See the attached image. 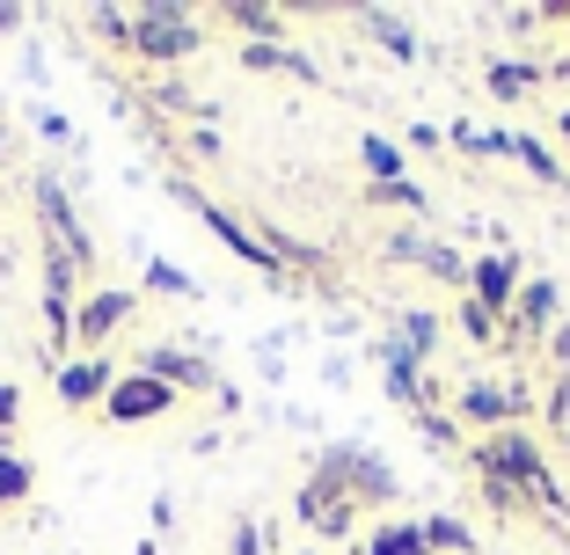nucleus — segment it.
<instances>
[{"mask_svg":"<svg viewBox=\"0 0 570 555\" xmlns=\"http://www.w3.org/2000/svg\"><path fill=\"white\" fill-rule=\"evenodd\" d=\"M139 51H154V59H184V51H198V30H190L184 8H147L139 16Z\"/></svg>","mask_w":570,"mask_h":555,"instance_id":"obj_1","label":"nucleus"},{"mask_svg":"<svg viewBox=\"0 0 570 555\" xmlns=\"http://www.w3.org/2000/svg\"><path fill=\"white\" fill-rule=\"evenodd\" d=\"M168 395H176L168 380H154V373H139V380L110 387V417H118V424H139V417H154V409H168Z\"/></svg>","mask_w":570,"mask_h":555,"instance_id":"obj_2","label":"nucleus"},{"mask_svg":"<svg viewBox=\"0 0 570 555\" xmlns=\"http://www.w3.org/2000/svg\"><path fill=\"white\" fill-rule=\"evenodd\" d=\"M301 519H307V526H322V534H344V526H352V489L315 483V489L301 497Z\"/></svg>","mask_w":570,"mask_h":555,"instance_id":"obj_3","label":"nucleus"},{"mask_svg":"<svg viewBox=\"0 0 570 555\" xmlns=\"http://www.w3.org/2000/svg\"><path fill=\"white\" fill-rule=\"evenodd\" d=\"M395 256H410V264H432V278H446V286H461V256H453V249H439V241L395 235Z\"/></svg>","mask_w":570,"mask_h":555,"instance_id":"obj_4","label":"nucleus"},{"mask_svg":"<svg viewBox=\"0 0 570 555\" xmlns=\"http://www.w3.org/2000/svg\"><path fill=\"white\" fill-rule=\"evenodd\" d=\"M125 293H102V300H88L81 307V321H73V329H81V337H110V321H125Z\"/></svg>","mask_w":570,"mask_h":555,"instance_id":"obj_5","label":"nucleus"},{"mask_svg":"<svg viewBox=\"0 0 570 555\" xmlns=\"http://www.w3.org/2000/svg\"><path fill=\"white\" fill-rule=\"evenodd\" d=\"M387 395H395V403H424V380H417V358L410 351L387 358Z\"/></svg>","mask_w":570,"mask_h":555,"instance_id":"obj_6","label":"nucleus"},{"mask_svg":"<svg viewBox=\"0 0 570 555\" xmlns=\"http://www.w3.org/2000/svg\"><path fill=\"white\" fill-rule=\"evenodd\" d=\"M475 293H483V307L512 300V264H504V256H490V264H475Z\"/></svg>","mask_w":570,"mask_h":555,"instance_id":"obj_7","label":"nucleus"},{"mask_svg":"<svg viewBox=\"0 0 570 555\" xmlns=\"http://www.w3.org/2000/svg\"><path fill=\"white\" fill-rule=\"evenodd\" d=\"M504 153H520V161H527V169L541 176V184H563V169H556V153L541 147V139H527V132H520V139H512V147H504Z\"/></svg>","mask_w":570,"mask_h":555,"instance_id":"obj_8","label":"nucleus"},{"mask_svg":"<svg viewBox=\"0 0 570 555\" xmlns=\"http://www.w3.org/2000/svg\"><path fill=\"white\" fill-rule=\"evenodd\" d=\"M461 409H469V417H512V409H520V395H498V387H469V395H461Z\"/></svg>","mask_w":570,"mask_h":555,"instance_id":"obj_9","label":"nucleus"},{"mask_svg":"<svg viewBox=\"0 0 570 555\" xmlns=\"http://www.w3.org/2000/svg\"><path fill=\"white\" fill-rule=\"evenodd\" d=\"M96 387H102V366H67L59 373V395H67V403H96Z\"/></svg>","mask_w":570,"mask_h":555,"instance_id":"obj_10","label":"nucleus"},{"mask_svg":"<svg viewBox=\"0 0 570 555\" xmlns=\"http://www.w3.org/2000/svg\"><path fill=\"white\" fill-rule=\"evenodd\" d=\"M366 22H373V37H381L387 51H403V59H417V37H410V22H395V16H373V8H366Z\"/></svg>","mask_w":570,"mask_h":555,"instance_id":"obj_11","label":"nucleus"},{"mask_svg":"<svg viewBox=\"0 0 570 555\" xmlns=\"http://www.w3.org/2000/svg\"><path fill=\"white\" fill-rule=\"evenodd\" d=\"M373 161V176H381V184H403V153L387 147V139H366V147H358Z\"/></svg>","mask_w":570,"mask_h":555,"instance_id":"obj_12","label":"nucleus"},{"mask_svg":"<svg viewBox=\"0 0 570 555\" xmlns=\"http://www.w3.org/2000/svg\"><path fill=\"white\" fill-rule=\"evenodd\" d=\"M373 555H424V534H410V526H387V534L373 541Z\"/></svg>","mask_w":570,"mask_h":555,"instance_id":"obj_13","label":"nucleus"},{"mask_svg":"<svg viewBox=\"0 0 570 555\" xmlns=\"http://www.w3.org/2000/svg\"><path fill=\"white\" fill-rule=\"evenodd\" d=\"M22 489H30V468L22 460H0V505H16Z\"/></svg>","mask_w":570,"mask_h":555,"instance_id":"obj_14","label":"nucleus"},{"mask_svg":"<svg viewBox=\"0 0 570 555\" xmlns=\"http://www.w3.org/2000/svg\"><path fill=\"white\" fill-rule=\"evenodd\" d=\"M527 81H534V67H490V88H498V96H520Z\"/></svg>","mask_w":570,"mask_h":555,"instance_id":"obj_15","label":"nucleus"},{"mask_svg":"<svg viewBox=\"0 0 570 555\" xmlns=\"http://www.w3.org/2000/svg\"><path fill=\"white\" fill-rule=\"evenodd\" d=\"M147 286H168V293H198V286L184 278V270H168V264H147Z\"/></svg>","mask_w":570,"mask_h":555,"instance_id":"obj_16","label":"nucleus"},{"mask_svg":"<svg viewBox=\"0 0 570 555\" xmlns=\"http://www.w3.org/2000/svg\"><path fill=\"white\" fill-rule=\"evenodd\" d=\"M461 321H469V337H498V329H490V307H483V300L461 307Z\"/></svg>","mask_w":570,"mask_h":555,"instance_id":"obj_17","label":"nucleus"},{"mask_svg":"<svg viewBox=\"0 0 570 555\" xmlns=\"http://www.w3.org/2000/svg\"><path fill=\"white\" fill-rule=\"evenodd\" d=\"M549 315H556V293L534 286V293H527V321H549Z\"/></svg>","mask_w":570,"mask_h":555,"instance_id":"obj_18","label":"nucleus"},{"mask_svg":"<svg viewBox=\"0 0 570 555\" xmlns=\"http://www.w3.org/2000/svg\"><path fill=\"white\" fill-rule=\"evenodd\" d=\"M432 329H439L432 315H410V351H432Z\"/></svg>","mask_w":570,"mask_h":555,"instance_id":"obj_19","label":"nucleus"},{"mask_svg":"<svg viewBox=\"0 0 570 555\" xmlns=\"http://www.w3.org/2000/svg\"><path fill=\"white\" fill-rule=\"evenodd\" d=\"M235 22H249V30H278V16H271V8H235Z\"/></svg>","mask_w":570,"mask_h":555,"instance_id":"obj_20","label":"nucleus"},{"mask_svg":"<svg viewBox=\"0 0 570 555\" xmlns=\"http://www.w3.org/2000/svg\"><path fill=\"white\" fill-rule=\"evenodd\" d=\"M0 424H16V395L8 387H0Z\"/></svg>","mask_w":570,"mask_h":555,"instance_id":"obj_21","label":"nucleus"},{"mask_svg":"<svg viewBox=\"0 0 570 555\" xmlns=\"http://www.w3.org/2000/svg\"><path fill=\"white\" fill-rule=\"evenodd\" d=\"M16 22H22V8H0V30H16Z\"/></svg>","mask_w":570,"mask_h":555,"instance_id":"obj_22","label":"nucleus"},{"mask_svg":"<svg viewBox=\"0 0 570 555\" xmlns=\"http://www.w3.org/2000/svg\"><path fill=\"white\" fill-rule=\"evenodd\" d=\"M563 139H570V118H563Z\"/></svg>","mask_w":570,"mask_h":555,"instance_id":"obj_23","label":"nucleus"}]
</instances>
